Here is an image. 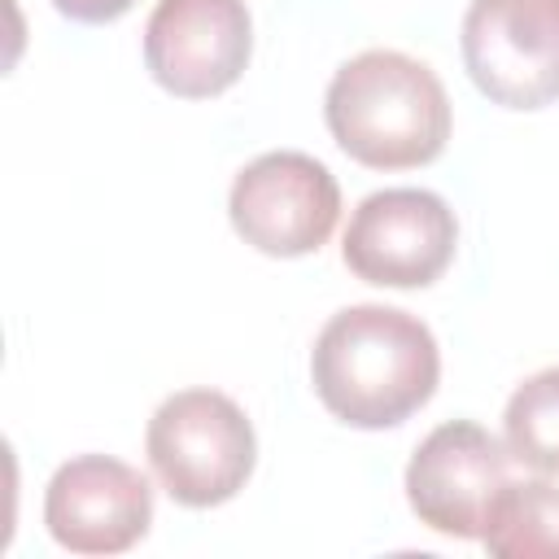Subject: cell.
Here are the masks:
<instances>
[{"instance_id":"cell-1","label":"cell","mask_w":559,"mask_h":559,"mask_svg":"<svg viewBox=\"0 0 559 559\" xmlns=\"http://www.w3.org/2000/svg\"><path fill=\"white\" fill-rule=\"evenodd\" d=\"M310 380L319 402L349 428L406 424L441 380V349L424 319L397 306L336 310L310 349Z\"/></svg>"},{"instance_id":"cell-2","label":"cell","mask_w":559,"mask_h":559,"mask_svg":"<svg viewBox=\"0 0 559 559\" xmlns=\"http://www.w3.org/2000/svg\"><path fill=\"white\" fill-rule=\"evenodd\" d=\"M323 118L341 153L371 170L428 166L450 140V96L441 79L397 48L349 57L328 83Z\"/></svg>"},{"instance_id":"cell-3","label":"cell","mask_w":559,"mask_h":559,"mask_svg":"<svg viewBox=\"0 0 559 559\" xmlns=\"http://www.w3.org/2000/svg\"><path fill=\"white\" fill-rule=\"evenodd\" d=\"M144 454L162 489L192 511L231 502L258 463L249 415L218 389L170 393L144 432Z\"/></svg>"},{"instance_id":"cell-4","label":"cell","mask_w":559,"mask_h":559,"mask_svg":"<svg viewBox=\"0 0 559 559\" xmlns=\"http://www.w3.org/2000/svg\"><path fill=\"white\" fill-rule=\"evenodd\" d=\"M227 218L245 245L266 258H301L328 245L341 218L336 175L297 148L253 157L227 192Z\"/></svg>"},{"instance_id":"cell-5","label":"cell","mask_w":559,"mask_h":559,"mask_svg":"<svg viewBox=\"0 0 559 559\" xmlns=\"http://www.w3.org/2000/svg\"><path fill=\"white\" fill-rule=\"evenodd\" d=\"M459 245L454 210L428 188H380L349 214L341 258L376 288H428Z\"/></svg>"},{"instance_id":"cell-6","label":"cell","mask_w":559,"mask_h":559,"mask_svg":"<svg viewBox=\"0 0 559 559\" xmlns=\"http://www.w3.org/2000/svg\"><path fill=\"white\" fill-rule=\"evenodd\" d=\"M463 66L502 109L559 100V0H472L463 13Z\"/></svg>"},{"instance_id":"cell-7","label":"cell","mask_w":559,"mask_h":559,"mask_svg":"<svg viewBox=\"0 0 559 559\" xmlns=\"http://www.w3.org/2000/svg\"><path fill=\"white\" fill-rule=\"evenodd\" d=\"M507 459V441H498L489 428L450 419L415 445L406 463V502L432 533L480 542L489 507L511 480Z\"/></svg>"},{"instance_id":"cell-8","label":"cell","mask_w":559,"mask_h":559,"mask_svg":"<svg viewBox=\"0 0 559 559\" xmlns=\"http://www.w3.org/2000/svg\"><path fill=\"white\" fill-rule=\"evenodd\" d=\"M253 52L245 0H157L144 22V66L157 87L183 100L227 92Z\"/></svg>"},{"instance_id":"cell-9","label":"cell","mask_w":559,"mask_h":559,"mask_svg":"<svg viewBox=\"0 0 559 559\" xmlns=\"http://www.w3.org/2000/svg\"><path fill=\"white\" fill-rule=\"evenodd\" d=\"M44 524L70 555L131 550L153 524V485L122 459L79 454L52 472L44 489Z\"/></svg>"},{"instance_id":"cell-10","label":"cell","mask_w":559,"mask_h":559,"mask_svg":"<svg viewBox=\"0 0 559 559\" xmlns=\"http://www.w3.org/2000/svg\"><path fill=\"white\" fill-rule=\"evenodd\" d=\"M480 546L498 559H559V485L546 476L507 480L489 507Z\"/></svg>"},{"instance_id":"cell-11","label":"cell","mask_w":559,"mask_h":559,"mask_svg":"<svg viewBox=\"0 0 559 559\" xmlns=\"http://www.w3.org/2000/svg\"><path fill=\"white\" fill-rule=\"evenodd\" d=\"M502 437L515 463L559 476V367L528 376L511 393L502 411Z\"/></svg>"},{"instance_id":"cell-12","label":"cell","mask_w":559,"mask_h":559,"mask_svg":"<svg viewBox=\"0 0 559 559\" xmlns=\"http://www.w3.org/2000/svg\"><path fill=\"white\" fill-rule=\"evenodd\" d=\"M135 0H52L57 13H66L70 22H87V26H100V22H118Z\"/></svg>"}]
</instances>
